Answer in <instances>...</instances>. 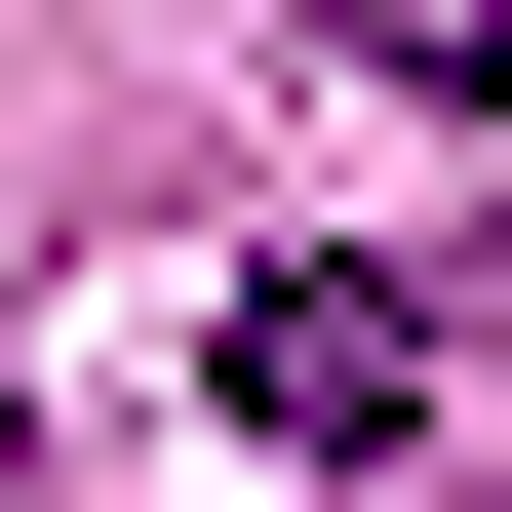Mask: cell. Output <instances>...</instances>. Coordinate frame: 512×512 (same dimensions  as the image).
Returning a JSON list of instances; mask_svg holds the SVG:
<instances>
[{"label": "cell", "instance_id": "1", "mask_svg": "<svg viewBox=\"0 0 512 512\" xmlns=\"http://www.w3.org/2000/svg\"><path fill=\"white\" fill-rule=\"evenodd\" d=\"M237 434H276V473H394V434H434V316H394L355 237H316V276H237Z\"/></svg>", "mask_w": 512, "mask_h": 512}, {"label": "cell", "instance_id": "2", "mask_svg": "<svg viewBox=\"0 0 512 512\" xmlns=\"http://www.w3.org/2000/svg\"><path fill=\"white\" fill-rule=\"evenodd\" d=\"M0 473H40V394H0Z\"/></svg>", "mask_w": 512, "mask_h": 512}]
</instances>
